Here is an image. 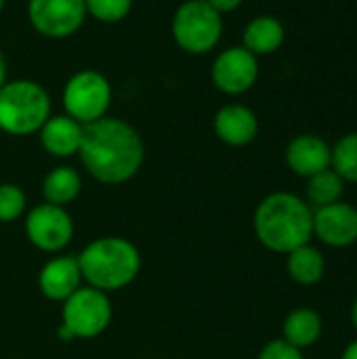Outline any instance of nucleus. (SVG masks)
Listing matches in <instances>:
<instances>
[{
	"instance_id": "nucleus-1",
	"label": "nucleus",
	"mask_w": 357,
	"mask_h": 359,
	"mask_svg": "<svg viewBox=\"0 0 357 359\" xmlns=\"http://www.w3.org/2000/svg\"><path fill=\"white\" fill-rule=\"evenodd\" d=\"M78 156L95 181L103 185H120L141 170L145 145L133 124L122 118L103 116L84 124Z\"/></svg>"
},
{
	"instance_id": "nucleus-2",
	"label": "nucleus",
	"mask_w": 357,
	"mask_h": 359,
	"mask_svg": "<svg viewBox=\"0 0 357 359\" xmlns=\"http://www.w3.org/2000/svg\"><path fill=\"white\" fill-rule=\"evenodd\" d=\"M255 236L271 252L288 255L314 238V208L290 191H274L255 210Z\"/></svg>"
},
{
	"instance_id": "nucleus-3",
	"label": "nucleus",
	"mask_w": 357,
	"mask_h": 359,
	"mask_svg": "<svg viewBox=\"0 0 357 359\" xmlns=\"http://www.w3.org/2000/svg\"><path fill=\"white\" fill-rule=\"evenodd\" d=\"M78 263L88 286L112 292L135 282L141 269V252L126 238L107 236L93 240L80 252Z\"/></svg>"
},
{
	"instance_id": "nucleus-4",
	"label": "nucleus",
	"mask_w": 357,
	"mask_h": 359,
	"mask_svg": "<svg viewBox=\"0 0 357 359\" xmlns=\"http://www.w3.org/2000/svg\"><path fill=\"white\" fill-rule=\"evenodd\" d=\"M50 118V97L34 80H6L0 88V130L29 137Z\"/></svg>"
},
{
	"instance_id": "nucleus-5",
	"label": "nucleus",
	"mask_w": 357,
	"mask_h": 359,
	"mask_svg": "<svg viewBox=\"0 0 357 359\" xmlns=\"http://www.w3.org/2000/svg\"><path fill=\"white\" fill-rule=\"evenodd\" d=\"M170 32L181 50L204 55L210 53L223 36V15L206 0H185L173 15Z\"/></svg>"
},
{
	"instance_id": "nucleus-6",
	"label": "nucleus",
	"mask_w": 357,
	"mask_h": 359,
	"mask_svg": "<svg viewBox=\"0 0 357 359\" xmlns=\"http://www.w3.org/2000/svg\"><path fill=\"white\" fill-rule=\"evenodd\" d=\"M112 322V301L107 292L93 286H80L61 309L63 339H95L107 330Z\"/></svg>"
},
{
	"instance_id": "nucleus-7",
	"label": "nucleus",
	"mask_w": 357,
	"mask_h": 359,
	"mask_svg": "<svg viewBox=\"0 0 357 359\" xmlns=\"http://www.w3.org/2000/svg\"><path fill=\"white\" fill-rule=\"evenodd\" d=\"M63 109L80 124H90L103 116L112 105V84L97 69L76 72L63 86Z\"/></svg>"
},
{
	"instance_id": "nucleus-8",
	"label": "nucleus",
	"mask_w": 357,
	"mask_h": 359,
	"mask_svg": "<svg viewBox=\"0 0 357 359\" xmlns=\"http://www.w3.org/2000/svg\"><path fill=\"white\" fill-rule=\"evenodd\" d=\"M27 19L40 36L61 40L82 27L86 6L84 0H29Z\"/></svg>"
},
{
	"instance_id": "nucleus-9",
	"label": "nucleus",
	"mask_w": 357,
	"mask_h": 359,
	"mask_svg": "<svg viewBox=\"0 0 357 359\" xmlns=\"http://www.w3.org/2000/svg\"><path fill=\"white\" fill-rule=\"evenodd\" d=\"M25 236L42 252H59L74 238V219L63 206L42 202L25 217Z\"/></svg>"
},
{
	"instance_id": "nucleus-10",
	"label": "nucleus",
	"mask_w": 357,
	"mask_h": 359,
	"mask_svg": "<svg viewBox=\"0 0 357 359\" xmlns=\"http://www.w3.org/2000/svg\"><path fill=\"white\" fill-rule=\"evenodd\" d=\"M210 80L225 95H244L259 80V57L244 46H229L215 57Z\"/></svg>"
},
{
	"instance_id": "nucleus-11",
	"label": "nucleus",
	"mask_w": 357,
	"mask_h": 359,
	"mask_svg": "<svg viewBox=\"0 0 357 359\" xmlns=\"http://www.w3.org/2000/svg\"><path fill=\"white\" fill-rule=\"evenodd\" d=\"M314 236L330 248H347L357 242V208L335 202L314 210Z\"/></svg>"
},
{
	"instance_id": "nucleus-12",
	"label": "nucleus",
	"mask_w": 357,
	"mask_h": 359,
	"mask_svg": "<svg viewBox=\"0 0 357 359\" xmlns=\"http://www.w3.org/2000/svg\"><path fill=\"white\" fill-rule=\"evenodd\" d=\"M213 128L225 145L244 147L257 139L259 118L250 107L242 103H227L215 114Z\"/></svg>"
},
{
	"instance_id": "nucleus-13",
	"label": "nucleus",
	"mask_w": 357,
	"mask_h": 359,
	"mask_svg": "<svg viewBox=\"0 0 357 359\" xmlns=\"http://www.w3.org/2000/svg\"><path fill=\"white\" fill-rule=\"evenodd\" d=\"M332 147L318 135H297L286 147V164L299 177H314L330 168Z\"/></svg>"
},
{
	"instance_id": "nucleus-14",
	"label": "nucleus",
	"mask_w": 357,
	"mask_h": 359,
	"mask_svg": "<svg viewBox=\"0 0 357 359\" xmlns=\"http://www.w3.org/2000/svg\"><path fill=\"white\" fill-rule=\"evenodd\" d=\"M82 286V271L78 257L50 259L38 276V288L48 301L63 303Z\"/></svg>"
},
{
	"instance_id": "nucleus-15",
	"label": "nucleus",
	"mask_w": 357,
	"mask_h": 359,
	"mask_svg": "<svg viewBox=\"0 0 357 359\" xmlns=\"http://www.w3.org/2000/svg\"><path fill=\"white\" fill-rule=\"evenodd\" d=\"M82 133H84V124L76 122L67 114L50 116L38 130L44 151L55 158L78 156L82 145Z\"/></svg>"
},
{
	"instance_id": "nucleus-16",
	"label": "nucleus",
	"mask_w": 357,
	"mask_h": 359,
	"mask_svg": "<svg viewBox=\"0 0 357 359\" xmlns=\"http://www.w3.org/2000/svg\"><path fill=\"white\" fill-rule=\"evenodd\" d=\"M284 40H286V29L282 21L271 15L255 17L252 21H248L242 34V42H244L242 46L257 57L276 53L284 44Z\"/></svg>"
},
{
	"instance_id": "nucleus-17",
	"label": "nucleus",
	"mask_w": 357,
	"mask_h": 359,
	"mask_svg": "<svg viewBox=\"0 0 357 359\" xmlns=\"http://www.w3.org/2000/svg\"><path fill=\"white\" fill-rule=\"evenodd\" d=\"M284 341L297 349H307L318 343L322 334V318L309 307H299L290 311L284 320Z\"/></svg>"
},
{
	"instance_id": "nucleus-18",
	"label": "nucleus",
	"mask_w": 357,
	"mask_h": 359,
	"mask_svg": "<svg viewBox=\"0 0 357 359\" xmlns=\"http://www.w3.org/2000/svg\"><path fill=\"white\" fill-rule=\"evenodd\" d=\"M82 191V177L72 166H57L53 168L42 183V194L48 204L67 206L72 204Z\"/></svg>"
},
{
	"instance_id": "nucleus-19",
	"label": "nucleus",
	"mask_w": 357,
	"mask_h": 359,
	"mask_svg": "<svg viewBox=\"0 0 357 359\" xmlns=\"http://www.w3.org/2000/svg\"><path fill=\"white\" fill-rule=\"evenodd\" d=\"M286 269H288V276L297 284L316 286L326 273V261L318 248H314L311 244H305V246L288 252Z\"/></svg>"
},
{
	"instance_id": "nucleus-20",
	"label": "nucleus",
	"mask_w": 357,
	"mask_h": 359,
	"mask_svg": "<svg viewBox=\"0 0 357 359\" xmlns=\"http://www.w3.org/2000/svg\"><path fill=\"white\" fill-rule=\"evenodd\" d=\"M343 191H345V181L332 168H326V170L307 179L309 206L322 208V206H330L335 202H341Z\"/></svg>"
},
{
	"instance_id": "nucleus-21",
	"label": "nucleus",
	"mask_w": 357,
	"mask_h": 359,
	"mask_svg": "<svg viewBox=\"0 0 357 359\" xmlns=\"http://www.w3.org/2000/svg\"><path fill=\"white\" fill-rule=\"evenodd\" d=\"M330 168L345 183H357V133H349L341 137L332 145Z\"/></svg>"
},
{
	"instance_id": "nucleus-22",
	"label": "nucleus",
	"mask_w": 357,
	"mask_h": 359,
	"mask_svg": "<svg viewBox=\"0 0 357 359\" xmlns=\"http://www.w3.org/2000/svg\"><path fill=\"white\" fill-rule=\"evenodd\" d=\"M86 15L101 23H118L128 17L133 0H84Z\"/></svg>"
},
{
	"instance_id": "nucleus-23",
	"label": "nucleus",
	"mask_w": 357,
	"mask_h": 359,
	"mask_svg": "<svg viewBox=\"0 0 357 359\" xmlns=\"http://www.w3.org/2000/svg\"><path fill=\"white\" fill-rule=\"evenodd\" d=\"M27 208L25 191L15 183L0 185V223H11L19 219Z\"/></svg>"
},
{
	"instance_id": "nucleus-24",
	"label": "nucleus",
	"mask_w": 357,
	"mask_h": 359,
	"mask_svg": "<svg viewBox=\"0 0 357 359\" xmlns=\"http://www.w3.org/2000/svg\"><path fill=\"white\" fill-rule=\"evenodd\" d=\"M259 359H303V351L292 347L284 339H276L261 349Z\"/></svg>"
},
{
	"instance_id": "nucleus-25",
	"label": "nucleus",
	"mask_w": 357,
	"mask_h": 359,
	"mask_svg": "<svg viewBox=\"0 0 357 359\" xmlns=\"http://www.w3.org/2000/svg\"><path fill=\"white\" fill-rule=\"evenodd\" d=\"M219 15H225V13H231L236 11L244 0H206Z\"/></svg>"
},
{
	"instance_id": "nucleus-26",
	"label": "nucleus",
	"mask_w": 357,
	"mask_h": 359,
	"mask_svg": "<svg viewBox=\"0 0 357 359\" xmlns=\"http://www.w3.org/2000/svg\"><path fill=\"white\" fill-rule=\"evenodd\" d=\"M341 359H357V341H353V343L343 351Z\"/></svg>"
},
{
	"instance_id": "nucleus-27",
	"label": "nucleus",
	"mask_w": 357,
	"mask_h": 359,
	"mask_svg": "<svg viewBox=\"0 0 357 359\" xmlns=\"http://www.w3.org/2000/svg\"><path fill=\"white\" fill-rule=\"evenodd\" d=\"M4 82H6V61H4V55L0 53V88Z\"/></svg>"
},
{
	"instance_id": "nucleus-28",
	"label": "nucleus",
	"mask_w": 357,
	"mask_h": 359,
	"mask_svg": "<svg viewBox=\"0 0 357 359\" xmlns=\"http://www.w3.org/2000/svg\"><path fill=\"white\" fill-rule=\"evenodd\" d=\"M351 322H353V328L357 330V299L353 301V305H351Z\"/></svg>"
},
{
	"instance_id": "nucleus-29",
	"label": "nucleus",
	"mask_w": 357,
	"mask_h": 359,
	"mask_svg": "<svg viewBox=\"0 0 357 359\" xmlns=\"http://www.w3.org/2000/svg\"><path fill=\"white\" fill-rule=\"evenodd\" d=\"M2 8H4V0H0V13H2Z\"/></svg>"
}]
</instances>
